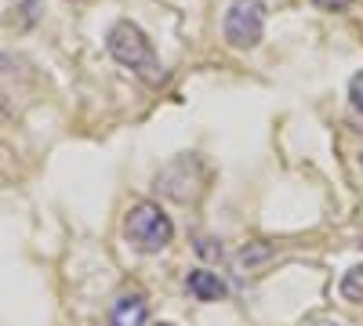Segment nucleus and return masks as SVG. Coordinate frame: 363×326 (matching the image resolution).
<instances>
[{
	"label": "nucleus",
	"instance_id": "1",
	"mask_svg": "<svg viewBox=\"0 0 363 326\" xmlns=\"http://www.w3.org/2000/svg\"><path fill=\"white\" fill-rule=\"evenodd\" d=\"M109 54L116 58L124 69H131L138 80H145L149 87H160L164 83V66H160V54L153 47V40H149L142 29L135 22H116L109 29V40H106Z\"/></svg>",
	"mask_w": 363,
	"mask_h": 326
},
{
	"label": "nucleus",
	"instance_id": "2",
	"mask_svg": "<svg viewBox=\"0 0 363 326\" xmlns=\"http://www.w3.org/2000/svg\"><path fill=\"white\" fill-rule=\"evenodd\" d=\"M124 235L128 243L142 254H160L174 240V225L157 203H135L124 218Z\"/></svg>",
	"mask_w": 363,
	"mask_h": 326
},
{
	"label": "nucleus",
	"instance_id": "3",
	"mask_svg": "<svg viewBox=\"0 0 363 326\" xmlns=\"http://www.w3.org/2000/svg\"><path fill=\"white\" fill-rule=\"evenodd\" d=\"M225 40L233 47H255L265 33V8L262 0H233L225 11Z\"/></svg>",
	"mask_w": 363,
	"mask_h": 326
},
{
	"label": "nucleus",
	"instance_id": "4",
	"mask_svg": "<svg viewBox=\"0 0 363 326\" xmlns=\"http://www.w3.org/2000/svg\"><path fill=\"white\" fill-rule=\"evenodd\" d=\"M149 319V301L142 290H124L109 308V326H145Z\"/></svg>",
	"mask_w": 363,
	"mask_h": 326
},
{
	"label": "nucleus",
	"instance_id": "5",
	"mask_svg": "<svg viewBox=\"0 0 363 326\" xmlns=\"http://www.w3.org/2000/svg\"><path fill=\"white\" fill-rule=\"evenodd\" d=\"M186 290L196 301H222L225 298V283L218 279V272H207V269H193L186 276Z\"/></svg>",
	"mask_w": 363,
	"mask_h": 326
},
{
	"label": "nucleus",
	"instance_id": "6",
	"mask_svg": "<svg viewBox=\"0 0 363 326\" xmlns=\"http://www.w3.org/2000/svg\"><path fill=\"white\" fill-rule=\"evenodd\" d=\"M265 261H272V247H269V243H262V240H258V243H247L244 250H240V254L233 257L236 272H244V276H247V272H258Z\"/></svg>",
	"mask_w": 363,
	"mask_h": 326
},
{
	"label": "nucleus",
	"instance_id": "7",
	"mask_svg": "<svg viewBox=\"0 0 363 326\" xmlns=\"http://www.w3.org/2000/svg\"><path fill=\"white\" fill-rule=\"evenodd\" d=\"M342 298L345 301H363V261L342 276Z\"/></svg>",
	"mask_w": 363,
	"mask_h": 326
},
{
	"label": "nucleus",
	"instance_id": "8",
	"mask_svg": "<svg viewBox=\"0 0 363 326\" xmlns=\"http://www.w3.org/2000/svg\"><path fill=\"white\" fill-rule=\"evenodd\" d=\"M349 102H352L356 112H363V73H356V76L349 80Z\"/></svg>",
	"mask_w": 363,
	"mask_h": 326
},
{
	"label": "nucleus",
	"instance_id": "9",
	"mask_svg": "<svg viewBox=\"0 0 363 326\" xmlns=\"http://www.w3.org/2000/svg\"><path fill=\"white\" fill-rule=\"evenodd\" d=\"M196 250H200L203 257H222V247H215V240H200Z\"/></svg>",
	"mask_w": 363,
	"mask_h": 326
},
{
	"label": "nucleus",
	"instance_id": "10",
	"mask_svg": "<svg viewBox=\"0 0 363 326\" xmlns=\"http://www.w3.org/2000/svg\"><path fill=\"white\" fill-rule=\"evenodd\" d=\"M316 8H323V11H342V8H349L352 0H313Z\"/></svg>",
	"mask_w": 363,
	"mask_h": 326
},
{
	"label": "nucleus",
	"instance_id": "11",
	"mask_svg": "<svg viewBox=\"0 0 363 326\" xmlns=\"http://www.w3.org/2000/svg\"><path fill=\"white\" fill-rule=\"evenodd\" d=\"M313 326H338V322H313Z\"/></svg>",
	"mask_w": 363,
	"mask_h": 326
},
{
	"label": "nucleus",
	"instance_id": "12",
	"mask_svg": "<svg viewBox=\"0 0 363 326\" xmlns=\"http://www.w3.org/2000/svg\"><path fill=\"white\" fill-rule=\"evenodd\" d=\"M153 326H174V322H153Z\"/></svg>",
	"mask_w": 363,
	"mask_h": 326
},
{
	"label": "nucleus",
	"instance_id": "13",
	"mask_svg": "<svg viewBox=\"0 0 363 326\" xmlns=\"http://www.w3.org/2000/svg\"><path fill=\"white\" fill-rule=\"evenodd\" d=\"M73 4H77V0H73Z\"/></svg>",
	"mask_w": 363,
	"mask_h": 326
}]
</instances>
